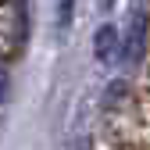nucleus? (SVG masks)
Wrapping results in <instances>:
<instances>
[{
  "mask_svg": "<svg viewBox=\"0 0 150 150\" xmlns=\"http://www.w3.org/2000/svg\"><path fill=\"white\" fill-rule=\"evenodd\" d=\"M22 36H25V22H22V7L7 0L0 4V50H18L22 47Z\"/></svg>",
  "mask_w": 150,
  "mask_h": 150,
  "instance_id": "f257e3e1",
  "label": "nucleus"
},
{
  "mask_svg": "<svg viewBox=\"0 0 150 150\" xmlns=\"http://www.w3.org/2000/svg\"><path fill=\"white\" fill-rule=\"evenodd\" d=\"M115 29L111 25H104V29H97V57L100 61H107V57H115Z\"/></svg>",
  "mask_w": 150,
  "mask_h": 150,
  "instance_id": "f03ea898",
  "label": "nucleus"
},
{
  "mask_svg": "<svg viewBox=\"0 0 150 150\" xmlns=\"http://www.w3.org/2000/svg\"><path fill=\"white\" fill-rule=\"evenodd\" d=\"M71 4H75V0H61V11H57V29H61V32H64L68 22H71Z\"/></svg>",
  "mask_w": 150,
  "mask_h": 150,
  "instance_id": "7ed1b4c3",
  "label": "nucleus"
},
{
  "mask_svg": "<svg viewBox=\"0 0 150 150\" xmlns=\"http://www.w3.org/2000/svg\"><path fill=\"white\" fill-rule=\"evenodd\" d=\"M7 89H11V79H7V68L0 64V104L7 100Z\"/></svg>",
  "mask_w": 150,
  "mask_h": 150,
  "instance_id": "20e7f679",
  "label": "nucleus"
}]
</instances>
